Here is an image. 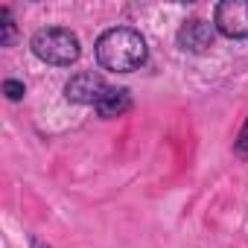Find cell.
Returning <instances> with one entry per match:
<instances>
[{
    "label": "cell",
    "mask_w": 248,
    "mask_h": 248,
    "mask_svg": "<svg viewBox=\"0 0 248 248\" xmlns=\"http://www.w3.org/2000/svg\"><path fill=\"white\" fill-rule=\"evenodd\" d=\"M146 38L132 27H114L96 38V62L111 73H132L146 62Z\"/></svg>",
    "instance_id": "6da1fadb"
},
{
    "label": "cell",
    "mask_w": 248,
    "mask_h": 248,
    "mask_svg": "<svg viewBox=\"0 0 248 248\" xmlns=\"http://www.w3.org/2000/svg\"><path fill=\"white\" fill-rule=\"evenodd\" d=\"M32 53L53 67H70L73 62H79L82 44L79 35L64 27H44L32 35Z\"/></svg>",
    "instance_id": "7a4b0ae2"
},
{
    "label": "cell",
    "mask_w": 248,
    "mask_h": 248,
    "mask_svg": "<svg viewBox=\"0 0 248 248\" xmlns=\"http://www.w3.org/2000/svg\"><path fill=\"white\" fill-rule=\"evenodd\" d=\"M213 27L225 38H248V0H222L213 9Z\"/></svg>",
    "instance_id": "3957f363"
},
{
    "label": "cell",
    "mask_w": 248,
    "mask_h": 248,
    "mask_svg": "<svg viewBox=\"0 0 248 248\" xmlns=\"http://www.w3.org/2000/svg\"><path fill=\"white\" fill-rule=\"evenodd\" d=\"M108 85L99 73L93 70H85V73H76L64 82V99L67 102H76V105H96L102 96H105Z\"/></svg>",
    "instance_id": "277c9868"
},
{
    "label": "cell",
    "mask_w": 248,
    "mask_h": 248,
    "mask_svg": "<svg viewBox=\"0 0 248 248\" xmlns=\"http://www.w3.org/2000/svg\"><path fill=\"white\" fill-rule=\"evenodd\" d=\"M213 24L202 21V18H190L178 27V35H175V44L184 50V53H207L213 47Z\"/></svg>",
    "instance_id": "5b68a950"
},
{
    "label": "cell",
    "mask_w": 248,
    "mask_h": 248,
    "mask_svg": "<svg viewBox=\"0 0 248 248\" xmlns=\"http://www.w3.org/2000/svg\"><path fill=\"white\" fill-rule=\"evenodd\" d=\"M93 108H96V114H99V117H105V120L123 117V114L132 108V93H129L126 88H108V91H105V96H102Z\"/></svg>",
    "instance_id": "8992f818"
},
{
    "label": "cell",
    "mask_w": 248,
    "mask_h": 248,
    "mask_svg": "<svg viewBox=\"0 0 248 248\" xmlns=\"http://www.w3.org/2000/svg\"><path fill=\"white\" fill-rule=\"evenodd\" d=\"M0 44L3 47H12V41H15V21H12V12H9V6H3L0 9Z\"/></svg>",
    "instance_id": "52a82bcc"
},
{
    "label": "cell",
    "mask_w": 248,
    "mask_h": 248,
    "mask_svg": "<svg viewBox=\"0 0 248 248\" xmlns=\"http://www.w3.org/2000/svg\"><path fill=\"white\" fill-rule=\"evenodd\" d=\"M233 152H236V158H248V117H245V126L239 129V135H236V140H233Z\"/></svg>",
    "instance_id": "ba28073f"
},
{
    "label": "cell",
    "mask_w": 248,
    "mask_h": 248,
    "mask_svg": "<svg viewBox=\"0 0 248 248\" xmlns=\"http://www.w3.org/2000/svg\"><path fill=\"white\" fill-rule=\"evenodd\" d=\"M3 93H6V99L18 102V99H24L27 88H24V82H18V79H6V82H3Z\"/></svg>",
    "instance_id": "9c48e42d"
},
{
    "label": "cell",
    "mask_w": 248,
    "mask_h": 248,
    "mask_svg": "<svg viewBox=\"0 0 248 248\" xmlns=\"http://www.w3.org/2000/svg\"><path fill=\"white\" fill-rule=\"evenodd\" d=\"M30 248H50V245H44L38 236H30Z\"/></svg>",
    "instance_id": "30bf717a"
}]
</instances>
